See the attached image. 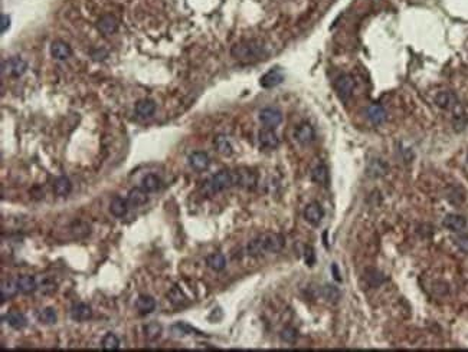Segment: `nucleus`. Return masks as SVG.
Returning <instances> with one entry per match:
<instances>
[{
  "label": "nucleus",
  "mask_w": 468,
  "mask_h": 352,
  "mask_svg": "<svg viewBox=\"0 0 468 352\" xmlns=\"http://www.w3.org/2000/svg\"><path fill=\"white\" fill-rule=\"evenodd\" d=\"M267 50L264 43H261L259 40H245V42H239L232 46L231 55L234 56L236 61L244 62V64H250L259 61L265 56Z\"/></svg>",
  "instance_id": "f03ea898"
},
{
  "label": "nucleus",
  "mask_w": 468,
  "mask_h": 352,
  "mask_svg": "<svg viewBox=\"0 0 468 352\" xmlns=\"http://www.w3.org/2000/svg\"><path fill=\"white\" fill-rule=\"evenodd\" d=\"M97 28L104 36H110V35L116 34L118 29V20L113 15H104L100 17Z\"/></svg>",
  "instance_id": "dca6fc26"
},
{
  "label": "nucleus",
  "mask_w": 468,
  "mask_h": 352,
  "mask_svg": "<svg viewBox=\"0 0 468 352\" xmlns=\"http://www.w3.org/2000/svg\"><path fill=\"white\" fill-rule=\"evenodd\" d=\"M38 319L41 323H45V325H52L56 322V312L53 308H45L42 309L39 314H38Z\"/></svg>",
  "instance_id": "f704fd0d"
},
{
  "label": "nucleus",
  "mask_w": 468,
  "mask_h": 352,
  "mask_svg": "<svg viewBox=\"0 0 468 352\" xmlns=\"http://www.w3.org/2000/svg\"><path fill=\"white\" fill-rule=\"evenodd\" d=\"M323 217H324V210H323L321 204H318L316 201L307 204V207H305V210H304V218H305L310 224L318 226L320 221L323 220Z\"/></svg>",
  "instance_id": "9b49d317"
},
{
  "label": "nucleus",
  "mask_w": 468,
  "mask_h": 352,
  "mask_svg": "<svg viewBox=\"0 0 468 352\" xmlns=\"http://www.w3.org/2000/svg\"><path fill=\"white\" fill-rule=\"evenodd\" d=\"M19 292V287H17L16 281H3L1 286H0V295H1V301H9L12 299L13 296H16V293Z\"/></svg>",
  "instance_id": "bb28decb"
},
{
  "label": "nucleus",
  "mask_w": 468,
  "mask_h": 352,
  "mask_svg": "<svg viewBox=\"0 0 468 352\" xmlns=\"http://www.w3.org/2000/svg\"><path fill=\"white\" fill-rule=\"evenodd\" d=\"M101 345H102V348H104V350H107V351H114V350H118V347H120V341H118L117 336L110 332V334H107V335L102 338Z\"/></svg>",
  "instance_id": "c9c22d12"
},
{
  "label": "nucleus",
  "mask_w": 468,
  "mask_h": 352,
  "mask_svg": "<svg viewBox=\"0 0 468 352\" xmlns=\"http://www.w3.org/2000/svg\"><path fill=\"white\" fill-rule=\"evenodd\" d=\"M285 246L284 236L280 233H264L252 239L247 246V253L252 257L278 253Z\"/></svg>",
  "instance_id": "f257e3e1"
},
{
  "label": "nucleus",
  "mask_w": 468,
  "mask_h": 352,
  "mask_svg": "<svg viewBox=\"0 0 468 352\" xmlns=\"http://www.w3.org/2000/svg\"><path fill=\"white\" fill-rule=\"evenodd\" d=\"M234 185V173L229 170H222L212 176L209 180H206L202 185V193L208 197L215 196L220 191L228 190L229 187Z\"/></svg>",
  "instance_id": "7ed1b4c3"
},
{
  "label": "nucleus",
  "mask_w": 468,
  "mask_h": 352,
  "mask_svg": "<svg viewBox=\"0 0 468 352\" xmlns=\"http://www.w3.org/2000/svg\"><path fill=\"white\" fill-rule=\"evenodd\" d=\"M435 104H436L439 108H442V109H445V111H452V112H455L457 109L461 108L457 95H455L454 92H451V91L438 92L436 97H435Z\"/></svg>",
  "instance_id": "39448f33"
},
{
  "label": "nucleus",
  "mask_w": 468,
  "mask_h": 352,
  "mask_svg": "<svg viewBox=\"0 0 468 352\" xmlns=\"http://www.w3.org/2000/svg\"><path fill=\"white\" fill-rule=\"evenodd\" d=\"M294 137H296L297 142H300L301 145H308L310 142L314 141L316 131H314V128L311 127V124L302 122V124H300V125L297 127V130H296V133H294Z\"/></svg>",
  "instance_id": "9d476101"
},
{
  "label": "nucleus",
  "mask_w": 468,
  "mask_h": 352,
  "mask_svg": "<svg viewBox=\"0 0 468 352\" xmlns=\"http://www.w3.org/2000/svg\"><path fill=\"white\" fill-rule=\"evenodd\" d=\"M457 247L464 253H468V235H460L455 237Z\"/></svg>",
  "instance_id": "ea45409f"
},
{
  "label": "nucleus",
  "mask_w": 468,
  "mask_h": 352,
  "mask_svg": "<svg viewBox=\"0 0 468 352\" xmlns=\"http://www.w3.org/2000/svg\"><path fill=\"white\" fill-rule=\"evenodd\" d=\"M365 281H366V283L370 287H379V286L383 283L384 281H386V278L383 276V273H381L379 270H376V269H369L365 272Z\"/></svg>",
  "instance_id": "c85d7f7f"
},
{
  "label": "nucleus",
  "mask_w": 468,
  "mask_h": 352,
  "mask_svg": "<svg viewBox=\"0 0 468 352\" xmlns=\"http://www.w3.org/2000/svg\"><path fill=\"white\" fill-rule=\"evenodd\" d=\"M259 121L267 128H277L283 122V112L277 108H264L259 112Z\"/></svg>",
  "instance_id": "6e6552de"
},
{
  "label": "nucleus",
  "mask_w": 468,
  "mask_h": 352,
  "mask_svg": "<svg viewBox=\"0 0 468 352\" xmlns=\"http://www.w3.org/2000/svg\"><path fill=\"white\" fill-rule=\"evenodd\" d=\"M297 338H298L297 329H294V328H291V326L284 328V329L281 331V339H283L284 342H287V344H294V342L297 341Z\"/></svg>",
  "instance_id": "4c0bfd02"
},
{
  "label": "nucleus",
  "mask_w": 468,
  "mask_h": 352,
  "mask_svg": "<svg viewBox=\"0 0 468 352\" xmlns=\"http://www.w3.org/2000/svg\"><path fill=\"white\" fill-rule=\"evenodd\" d=\"M215 147H216L217 152L225 155V157H231L234 154V147H232L229 138L225 135H217L215 138Z\"/></svg>",
  "instance_id": "cd10ccee"
},
{
  "label": "nucleus",
  "mask_w": 468,
  "mask_h": 352,
  "mask_svg": "<svg viewBox=\"0 0 468 352\" xmlns=\"http://www.w3.org/2000/svg\"><path fill=\"white\" fill-rule=\"evenodd\" d=\"M147 191H144L141 187H137L128 191V196H127V201L131 207H140L143 204H146L149 197H147Z\"/></svg>",
  "instance_id": "4be33fe9"
},
{
  "label": "nucleus",
  "mask_w": 468,
  "mask_h": 352,
  "mask_svg": "<svg viewBox=\"0 0 468 352\" xmlns=\"http://www.w3.org/2000/svg\"><path fill=\"white\" fill-rule=\"evenodd\" d=\"M444 227L448 229L450 232L454 233H460L467 227V220L466 217L460 216V214H447L444 221H442Z\"/></svg>",
  "instance_id": "4468645a"
},
{
  "label": "nucleus",
  "mask_w": 468,
  "mask_h": 352,
  "mask_svg": "<svg viewBox=\"0 0 468 352\" xmlns=\"http://www.w3.org/2000/svg\"><path fill=\"white\" fill-rule=\"evenodd\" d=\"M211 164V158L206 152L203 151H196V152H192L189 155V166L196 170V171H205L208 170Z\"/></svg>",
  "instance_id": "2eb2a0df"
},
{
  "label": "nucleus",
  "mask_w": 468,
  "mask_h": 352,
  "mask_svg": "<svg viewBox=\"0 0 468 352\" xmlns=\"http://www.w3.org/2000/svg\"><path fill=\"white\" fill-rule=\"evenodd\" d=\"M311 180L320 185H327L329 184V180H330V174H329V168L326 167L324 164H318L317 167H314V170L311 171Z\"/></svg>",
  "instance_id": "a878e982"
},
{
  "label": "nucleus",
  "mask_w": 468,
  "mask_h": 352,
  "mask_svg": "<svg viewBox=\"0 0 468 352\" xmlns=\"http://www.w3.org/2000/svg\"><path fill=\"white\" fill-rule=\"evenodd\" d=\"M258 141H259V145L265 150H274L278 147L280 141H278V137L274 133L272 128H264L259 131L258 134Z\"/></svg>",
  "instance_id": "f8f14e48"
},
{
  "label": "nucleus",
  "mask_w": 468,
  "mask_h": 352,
  "mask_svg": "<svg viewBox=\"0 0 468 352\" xmlns=\"http://www.w3.org/2000/svg\"><path fill=\"white\" fill-rule=\"evenodd\" d=\"M156 111V104L151 100H141L135 104V112L141 118H149Z\"/></svg>",
  "instance_id": "393cba45"
},
{
  "label": "nucleus",
  "mask_w": 468,
  "mask_h": 352,
  "mask_svg": "<svg viewBox=\"0 0 468 352\" xmlns=\"http://www.w3.org/2000/svg\"><path fill=\"white\" fill-rule=\"evenodd\" d=\"M173 331L177 332L179 335H189V334L193 332L195 329H193L190 325L184 323V322H177L176 325H173Z\"/></svg>",
  "instance_id": "58836bf2"
},
{
  "label": "nucleus",
  "mask_w": 468,
  "mask_h": 352,
  "mask_svg": "<svg viewBox=\"0 0 468 352\" xmlns=\"http://www.w3.org/2000/svg\"><path fill=\"white\" fill-rule=\"evenodd\" d=\"M135 308L140 311V314L147 315L156 309V301L149 295H140L135 301Z\"/></svg>",
  "instance_id": "b1692460"
},
{
  "label": "nucleus",
  "mask_w": 468,
  "mask_h": 352,
  "mask_svg": "<svg viewBox=\"0 0 468 352\" xmlns=\"http://www.w3.org/2000/svg\"><path fill=\"white\" fill-rule=\"evenodd\" d=\"M168 298L169 301L171 305H174V306H180V305H183L184 302H186V296H184V293L182 292V289L180 287H177V286H174V287H171V290L168 293Z\"/></svg>",
  "instance_id": "72a5a7b5"
},
{
  "label": "nucleus",
  "mask_w": 468,
  "mask_h": 352,
  "mask_svg": "<svg viewBox=\"0 0 468 352\" xmlns=\"http://www.w3.org/2000/svg\"><path fill=\"white\" fill-rule=\"evenodd\" d=\"M0 20H1V26H0V32L1 34H4L9 28H10V17L7 16V15H1L0 17Z\"/></svg>",
  "instance_id": "79ce46f5"
},
{
  "label": "nucleus",
  "mask_w": 468,
  "mask_h": 352,
  "mask_svg": "<svg viewBox=\"0 0 468 352\" xmlns=\"http://www.w3.org/2000/svg\"><path fill=\"white\" fill-rule=\"evenodd\" d=\"M206 265L215 272H222L226 268V259L222 253H213L206 257Z\"/></svg>",
  "instance_id": "c756f323"
},
{
  "label": "nucleus",
  "mask_w": 468,
  "mask_h": 352,
  "mask_svg": "<svg viewBox=\"0 0 468 352\" xmlns=\"http://www.w3.org/2000/svg\"><path fill=\"white\" fill-rule=\"evenodd\" d=\"M71 190H72V183H71V180L65 177V176H62V177H58L55 181H53V193L56 194V196H59V197H65L68 196L69 193H71Z\"/></svg>",
  "instance_id": "5701e85b"
},
{
  "label": "nucleus",
  "mask_w": 468,
  "mask_h": 352,
  "mask_svg": "<svg viewBox=\"0 0 468 352\" xmlns=\"http://www.w3.org/2000/svg\"><path fill=\"white\" fill-rule=\"evenodd\" d=\"M387 173V164L381 158H373L370 160L368 168H366V174L372 178H381L386 176Z\"/></svg>",
  "instance_id": "a211bd4d"
},
{
  "label": "nucleus",
  "mask_w": 468,
  "mask_h": 352,
  "mask_svg": "<svg viewBox=\"0 0 468 352\" xmlns=\"http://www.w3.org/2000/svg\"><path fill=\"white\" fill-rule=\"evenodd\" d=\"M284 70L281 68H272L269 69L267 73H264L259 79V85L265 89H271V88H275L280 84L284 82Z\"/></svg>",
  "instance_id": "0eeeda50"
},
{
  "label": "nucleus",
  "mask_w": 468,
  "mask_h": 352,
  "mask_svg": "<svg viewBox=\"0 0 468 352\" xmlns=\"http://www.w3.org/2000/svg\"><path fill=\"white\" fill-rule=\"evenodd\" d=\"M128 201L126 200V199H123V197H120V196H116L111 203H110V211H111V214L114 216V217L121 218L124 217L126 214H127V211H128Z\"/></svg>",
  "instance_id": "aec40b11"
},
{
  "label": "nucleus",
  "mask_w": 468,
  "mask_h": 352,
  "mask_svg": "<svg viewBox=\"0 0 468 352\" xmlns=\"http://www.w3.org/2000/svg\"><path fill=\"white\" fill-rule=\"evenodd\" d=\"M320 293H321V296L326 301L330 302V303H337L340 301V298H341V293H340L339 287H336L333 285H324L321 287Z\"/></svg>",
  "instance_id": "2f4dec72"
},
{
  "label": "nucleus",
  "mask_w": 468,
  "mask_h": 352,
  "mask_svg": "<svg viewBox=\"0 0 468 352\" xmlns=\"http://www.w3.org/2000/svg\"><path fill=\"white\" fill-rule=\"evenodd\" d=\"M314 262H316L314 249H313V247H307V249H305V263H307L308 266H313Z\"/></svg>",
  "instance_id": "a19ab883"
},
{
  "label": "nucleus",
  "mask_w": 468,
  "mask_h": 352,
  "mask_svg": "<svg viewBox=\"0 0 468 352\" xmlns=\"http://www.w3.org/2000/svg\"><path fill=\"white\" fill-rule=\"evenodd\" d=\"M4 320L7 322L9 326H12L13 329H23L26 325H28V319L26 317L22 314V312H17V311H10L4 315Z\"/></svg>",
  "instance_id": "412c9836"
},
{
  "label": "nucleus",
  "mask_w": 468,
  "mask_h": 352,
  "mask_svg": "<svg viewBox=\"0 0 468 352\" xmlns=\"http://www.w3.org/2000/svg\"><path fill=\"white\" fill-rule=\"evenodd\" d=\"M26 62L20 58H10L7 61L3 62L1 65V73L3 75H9V76H22L26 72Z\"/></svg>",
  "instance_id": "423d86ee"
},
{
  "label": "nucleus",
  "mask_w": 468,
  "mask_h": 352,
  "mask_svg": "<svg viewBox=\"0 0 468 352\" xmlns=\"http://www.w3.org/2000/svg\"><path fill=\"white\" fill-rule=\"evenodd\" d=\"M335 89L341 101H347L354 91V79L349 73H341L335 79Z\"/></svg>",
  "instance_id": "20e7f679"
},
{
  "label": "nucleus",
  "mask_w": 468,
  "mask_h": 352,
  "mask_svg": "<svg viewBox=\"0 0 468 352\" xmlns=\"http://www.w3.org/2000/svg\"><path fill=\"white\" fill-rule=\"evenodd\" d=\"M17 287H19V292L28 295V293H32L36 290V281H35L32 276H20L16 279Z\"/></svg>",
  "instance_id": "7c9ffc66"
},
{
  "label": "nucleus",
  "mask_w": 468,
  "mask_h": 352,
  "mask_svg": "<svg viewBox=\"0 0 468 352\" xmlns=\"http://www.w3.org/2000/svg\"><path fill=\"white\" fill-rule=\"evenodd\" d=\"M458 191H460V188H455V190H452V194H454V197H457ZM448 200L452 201L454 204H460V203H463V201H464V199H463V197H460V200H454V199H452V196H448Z\"/></svg>",
  "instance_id": "37998d69"
},
{
  "label": "nucleus",
  "mask_w": 468,
  "mask_h": 352,
  "mask_svg": "<svg viewBox=\"0 0 468 352\" xmlns=\"http://www.w3.org/2000/svg\"><path fill=\"white\" fill-rule=\"evenodd\" d=\"M234 173V185L242 188H252L256 184V176L248 168H239Z\"/></svg>",
  "instance_id": "1a4fd4ad"
},
{
  "label": "nucleus",
  "mask_w": 468,
  "mask_h": 352,
  "mask_svg": "<svg viewBox=\"0 0 468 352\" xmlns=\"http://www.w3.org/2000/svg\"><path fill=\"white\" fill-rule=\"evenodd\" d=\"M366 117L373 125H382L387 118V114L381 104H372L366 109Z\"/></svg>",
  "instance_id": "ddd939ff"
},
{
  "label": "nucleus",
  "mask_w": 468,
  "mask_h": 352,
  "mask_svg": "<svg viewBox=\"0 0 468 352\" xmlns=\"http://www.w3.org/2000/svg\"><path fill=\"white\" fill-rule=\"evenodd\" d=\"M162 331H163V328H162V325L157 323V322H150V323H147L146 328H144L146 336H147L149 339H151V341L157 339V338L160 336V334H162Z\"/></svg>",
  "instance_id": "e433bc0d"
},
{
  "label": "nucleus",
  "mask_w": 468,
  "mask_h": 352,
  "mask_svg": "<svg viewBox=\"0 0 468 352\" xmlns=\"http://www.w3.org/2000/svg\"><path fill=\"white\" fill-rule=\"evenodd\" d=\"M160 187V178L156 174H147L141 180V188L147 193H154Z\"/></svg>",
  "instance_id": "473e14b6"
},
{
  "label": "nucleus",
  "mask_w": 468,
  "mask_h": 352,
  "mask_svg": "<svg viewBox=\"0 0 468 352\" xmlns=\"http://www.w3.org/2000/svg\"><path fill=\"white\" fill-rule=\"evenodd\" d=\"M92 317V311H91V306L86 305L84 302H80V303H75L72 308H71V318L77 322H85Z\"/></svg>",
  "instance_id": "f3484780"
},
{
  "label": "nucleus",
  "mask_w": 468,
  "mask_h": 352,
  "mask_svg": "<svg viewBox=\"0 0 468 352\" xmlns=\"http://www.w3.org/2000/svg\"><path fill=\"white\" fill-rule=\"evenodd\" d=\"M71 53H72V50L69 48V45L62 40H56L50 45V55L56 61H67L71 56Z\"/></svg>",
  "instance_id": "6ab92c4d"
}]
</instances>
